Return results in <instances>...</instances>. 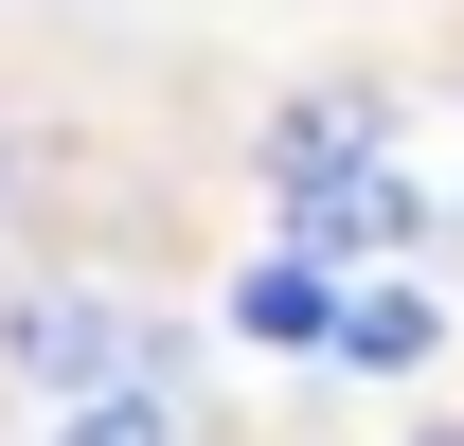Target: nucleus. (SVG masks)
Wrapping results in <instances>:
<instances>
[{
    "mask_svg": "<svg viewBox=\"0 0 464 446\" xmlns=\"http://www.w3.org/2000/svg\"><path fill=\"white\" fill-rule=\"evenodd\" d=\"M286 232H304V250H411V232H429V197H411V161L375 143V161L304 179V197H286Z\"/></svg>",
    "mask_w": 464,
    "mask_h": 446,
    "instance_id": "nucleus-1",
    "label": "nucleus"
},
{
    "mask_svg": "<svg viewBox=\"0 0 464 446\" xmlns=\"http://www.w3.org/2000/svg\"><path fill=\"white\" fill-rule=\"evenodd\" d=\"M232 339H268V357H322V339H340V250H268V268L232 286Z\"/></svg>",
    "mask_w": 464,
    "mask_h": 446,
    "instance_id": "nucleus-2",
    "label": "nucleus"
},
{
    "mask_svg": "<svg viewBox=\"0 0 464 446\" xmlns=\"http://www.w3.org/2000/svg\"><path fill=\"white\" fill-rule=\"evenodd\" d=\"M18 357H36L54 393H90V375H125V357H143V322H125L108 286H54V304H18Z\"/></svg>",
    "mask_w": 464,
    "mask_h": 446,
    "instance_id": "nucleus-3",
    "label": "nucleus"
},
{
    "mask_svg": "<svg viewBox=\"0 0 464 446\" xmlns=\"http://www.w3.org/2000/svg\"><path fill=\"white\" fill-rule=\"evenodd\" d=\"M375 143H393V108H375V90H304V108L268 125V197H304V179L375 161Z\"/></svg>",
    "mask_w": 464,
    "mask_h": 446,
    "instance_id": "nucleus-4",
    "label": "nucleus"
},
{
    "mask_svg": "<svg viewBox=\"0 0 464 446\" xmlns=\"http://www.w3.org/2000/svg\"><path fill=\"white\" fill-rule=\"evenodd\" d=\"M429 339H447L429 286H340V339H322V357H340V375H411Z\"/></svg>",
    "mask_w": 464,
    "mask_h": 446,
    "instance_id": "nucleus-5",
    "label": "nucleus"
},
{
    "mask_svg": "<svg viewBox=\"0 0 464 446\" xmlns=\"http://www.w3.org/2000/svg\"><path fill=\"white\" fill-rule=\"evenodd\" d=\"M54 446H179V375H161V357H125V375H90Z\"/></svg>",
    "mask_w": 464,
    "mask_h": 446,
    "instance_id": "nucleus-6",
    "label": "nucleus"
},
{
    "mask_svg": "<svg viewBox=\"0 0 464 446\" xmlns=\"http://www.w3.org/2000/svg\"><path fill=\"white\" fill-rule=\"evenodd\" d=\"M0 197H18V179H0Z\"/></svg>",
    "mask_w": 464,
    "mask_h": 446,
    "instance_id": "nucleus-7",
    "label": "nucleus"
}]
</instances>
